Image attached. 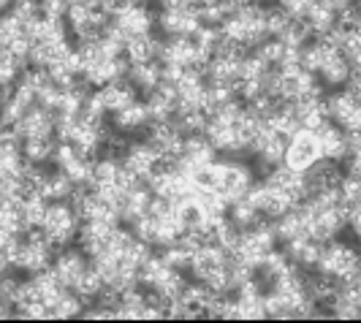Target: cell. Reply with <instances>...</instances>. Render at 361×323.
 Segmentation results:
<instances>
[{
  "label": "cell",
  "instance_id": "1",
  "mask_svg": "<svg viewBox=\"0 0 361 323\" xmlns=\"http://www.w3.org/2000/svg\"><path fill=\"white\" fill-rule=\"evenodd\" d=\"M79 228H82V217L76 215L71 201H49V209H47L41 231L47 233V239L57 250L71 248L73 242L79 239Z\"/></svg>",
  "mask_w": 361,
  "mask_h": 323
},
{
  "label": "cell",
  "instance_id": "2",
  "mask_svg": "<svg viewBox=\"0 0 361 323\" xmlns=\"http://www.w3.org/2000/svg\"><path fill=\"white\" fill-rule=\"evenodd\" d=\"M361 267V252L348 245V242H326L324 250H321V258H318V269L326 277H334L337 283H348Z\"/></svg>",
  "mask_w": 361,
  "mask_h": 323
},
{
  "label": "cell",
  "instance_id": "3",
  "mask_svg": "<svg viewBox=\"0 0 361 323\" xmlns=\"http://www.w3.org/2000/svg\"><path fill=\"white\" fill-rule=\"evenodd\" d=\"M324 158V152H321V144H318V136H315V130H310V128H299L293 136L288 139V147H286V166H290L293 171H299V174H305L310 171L315 163Z\"/></svg>",
  "mask_w": 361,
  "mask_h": 323
},
{
  "label": "cell",
  "instance_id": "4",
  "mask_svg": "<svg viewBox=\"0 0 361 323\" xmlns=\"http://www.w3.org/2000/svg\"><path fill=\"white\" fill-rule=\"evenodd\" d=\"M204 22H201L199 6H171V8H161L158 11V30L161 36H196Z\"/></svg>",
  "mask_w": 361,
  "mask_h": 323
},
{
  "label": "cell",
  "instance_id": "5",
  "mask_svg": "<svg viewBox=\"0 0 361 323\" xmlns=\"http://www.w3.org/2000/svg\"><path fill=\"white\" fill-rule=\"evenodd\" d=\"M286 147H288V139L264 123V128H261V133H258V139L253 144V155L258 166L264 169V174L269 171L271 166H280L286 161Z\"/></svg>",
  "mask_w": 361,
  "mask_h": 323
},
{
  "label": "cell",
  "instance_id": "6",
  "mask_svg": "<svg viewBox=\"0 0 361 323\" xmlns=\"http://www.w3.org/2000/svg\"><path fill=\"white\" fill-rule=\"evenodd\" d=\"M90 267H92V258L82 248H63V250H57L52 264L54 274L63 280V286L68 288L76 286L79 277L90 269Z\"/></svg>",
  "mask_w": 361,
  "mask_h": 323
},
{
  "label": "cell",
  "instance_id": "7",
  "mask_svg": "<svg viewBox=\"0 0 361 323\" xmlns=\"http://www.w3.org/2000/svg\"><path fill=\"white\" fill-rule=\"evenodd\" d=\"M123 163H126L128 169L139 177V180H149V174L158 169L163 163V155L161 150L155 147V144L149 142V139H145V142H130L126 150V158H123Z\"/></svg>",
  "mask_w": 361,
  "mask_h": 323
},
{
  "label": "cell",
  "instance_id": "8",
  "mask_svg": "<svg viewBox=\"0 0 361 323\" xmlns=\"http://www.w3.org/2000/svg\"><path fill=\"white\" fill-rule=\"evenodd\" d=\"M114 25L126 33V38L149 36L158 30V14L149 6H130L120 17H114Z\"/></svg>",
  "mask_w": 361,
  "mask_h": 323
},
{
  "label": "cell",
  "instance_id": "9",
  "mask_svg": "<svg viewBox=\"0 0 361 323\" xmlns=\"http://www.w3.org/2000/svg\"><path fill=\"white\" fill-rule=\"evenodd\" d=\"M318 136V144H321V152H324L326 161H334V163H343L348 161L350 155V147H348V133L343 128L337 126L334 120H329L326 126H321L315 130Z\"/></svg>",
  "mask_w": 361,
  "mask_h": 323
},
{
  "label": "cell",
  "instance_id": "10",
  "mask_svg": "<svg viewBox=\"0 0 361 323\" xmlns=\"http://www.w3.org/2000/svg\"><path fill=\"white\" fill-rule=\"evenodd\" d=\"M22 133V139H44V136H54V128H57V117L54 111L44 106H33L17 126H14Z\"/></svg>",
  "mask_w": 361,
  "mask_h": 323
},
{
  "label": "cell",
  "instance_id": "11",
  "mask_svg": "<svg viewBox=\"0 0 361 323\" xmlns=\"http://www.w3.org/2000/svg\"><path fill=\"white\" fill-rule=\"evenodd\" d=\"M111 126L120 133H142L147 128L152 126V114H149V106L147 101H133L130 106L120 109L114 117H111Z\"/></svg>",
  "mask_w": 361,
  "mask_h": 323
},
{
  "label": "cell",
  "instance_id": "12",
  "mask_svg": "<svg viewBox=\"0 0 361 323\" xmlns=\"http://www.w3.org/2000/svg\"><path fill=\"white\" fill-rule=\"evenodd\" d=\"M283 250L288 252V258L296 264V267H302L305 272H315L318 269V258H321L324 245L315 242V239H310V236H302V239H290V242H286Z\"/></svg>",
  "mask_w": 361,
  "mask_h": 323
},
{
  "label": "cell",
  "instance_id": "13",
  "mask_svg": "<svg viewBox=\"0 0 361 323\" xmlns=\"http://www.w3.org/2000/svg\"><path fill=\"white\" fill-rule=\"evenodd\" d=\"M101 98L111 114H117L120 109L130 106L133 101H139V90L130 85V79H117V82H109L106 87H101Z\"/></svg>",
  "mask_w": 361,
  "mask_h": 323
},
{
  "label": "cell",
  "instance_id": "14",
  "mask_svg": "<svg viewBox=\"0 0 361 323\" xmlns=\"http://www.w3.org/2000/svg\"><path fill=\"white\" fill-rule=\"evenodd\" d=\"M128 79H130V85L136 87L139 92H149L158 90V85L163 82V66L161 60H152V63H139V66H130V71H128Z\"/></svg>",
  "mask_w": 361,
  "mask_h": 323
},
{
  "label": "cell",
  "instance_id": "15",
  "mask_svg": "<svg viewBox=\"0 0 361 323\" xmlns=\"http://www.w3.org/2000/svg\"><path fill=\"white\" fill-rule=\"evenodd\" d=\"M161 38L163 36H133L128 38L126 44V57L130 60V66H139V63H152L158 60V49H161Z\"/></svg>",
  "mask_w": 361,
  "mask_h": 323
},
{
  "label": "cell",
  "instance_id": "16",
  "mask_svg": "<svg viewBox=\"0 0 361 323\" xmlns=\"http://www.w3.org/2000/svg\"><path fill=\"white\" fill-rule=\"evenodd\" d=\"M350 71H353L350 60H348L343 52H337L334 57H329V63H326L324 68L318 71V79L324 82L326 87H337V90H340V87H345V85H348Z\"/></svg>",
  "mask_w": 361,
  "mask_h": 323
},
{
  "label": "cell",
  "instance_id": "17",
  "mask_svg": "<svg viewBox=\"0 0 361 323\" xmlns=\"http://www.w3.org/2000/svg\"><path fill=\"white\" fill-rule=\"evenodd\" d=\"M73 190H76V185H73V180L63 169L47 171V180L41 185V196L47 198V201H68Z\"/></svg>",
  "mask_w": 361,
  "mask_h": 323
},
{
  "label": "cell",
  "instance_id": "18",
  "mask_svg": "<svg viewBox=\"0 0 361 323\" xmlns=\"http://www.w3.org/2000/svg\"><path fill=\"white\" fill-rule=\"evenodd\" d=\"M305 22L310 25L312 36L321 38V36H326L329 30H334V28H337V11H334V8H329L324 0H315V6L307 11Z\"/></svg>",
  "mask_w": 361,
  "mask_h": 323
},
{
  "label": "cell",
  "instance_id": "19",
  "mask_svg": "<svg viewBox=\"0 0 361 323\" xmlns=\"http://www.w3.org/2000/svg\"><path fill=\"white\" fill-rule=\"evenodd\" d=\"M337 52H340V49L329 47L324 38H315L312 44H307V47L302 49V68L310 73H318L326 63H329V57H334Z\"/></svg>",
  "mask_w": 361,
  "mask_h": 323
},
{
  "label": "cell",
  "instance_id": "20",
  "mask_svg": "<svg viewBox=\"0 0 361 323\" xmlns=\"http://www.w3.org/2000/svg\"><path fill=\"white\" fill-rule=\"evenodd\" d=\"M57 136H44V139H25L22 144V152L27 163H36V166H44V163H52L54 150H57Z\"/></svg>",
  "mask_w": 361,
  "mask_h": 323
},
{
  "label": "cell",
  "instance_id": "21",
  "mask_svg": "<svg viewBox=\"0 0 361 323\" xmlns=\"http://www.w3.org/2000/svg\"><path fill=\"white\" fill-rule=\"evenodd\" d=\"M228 220L234 223L236 228H242V231H250L255 228L261 220H267V217L261 215L258 209H255L253 204L247 201V198H242V201H234L231 207H228Z\"/></svg>",
  "mask_w": 361,
  "mask_h": 323
},
{
  "label": "cell",
  "instance_id": "22",
  "mask_svg": "<svg viewBox=\"0 0 361 323\" xmlns=\"http://www.w3.org/2000/svg\"><path fill=\"white\" fill-rule=\"evenodd\" d=\"M87 302L73 291V288H66L63 296L57 299V305L52 307V318H60V321H68V318H82Z\"/></svg>",
  "mask_w": 361,
  "mask_h": 323
},
{
  "label": "cell",
  "instance_id": "23",
  "mask_svg": "<svg viewBox=\"0 0 361 323\" xmlns=\"http://www.w3.org/2000/svg\"><path fill=\"white\" fill-rule=\"evenodd\" d=\"M104 288H106V280L98 274L95 267H90V269L79 277V283L73 286V291H76L87 305H92V302H98V296L104 293Z\"/></svg>",
  "mask_w": 361,
  "mask_h": 323
},
{
  "label": "cell",
  "instance_id": "24",
  "mask_svg": "<svg viewBox=\"0 0 361 323\" xmlns=\"http://www.w3.org/2000/svg\"><path fill=\"white\" fill-rule=\"evenodd\" d=\"M147 293H142V288H128L123 291V299L117 307V318H142L145 315Z\"/></svg>",
  "mask_w": 361,
  "mask_h": 323
},
{
  "label": "cell",
  "instance_id": "25",
  "mask_svg": "<svg viewBox=\"0 0 361 323\" xmlns=\"http://www.w3.org/2000/svg\"><path fill=\"white\" fill-rule=\"evenodd\" d=\"M253 52L258 54V57H261V60H264L269 68H277V66L283 63V57L288 54V47H286L280 38H267L261 47H255Z\"/></svg>",
  "mask_w": 361,
  "mask_h": 323
},
{
  "label": "cell",
  "instance_id": "26",
  "mask_svg": "<svg viewBox=\"0 0 361 323\" xmlns=\"http://www.w3.org/2000/svg\"><path fill=\"white\" fill-rule=\"evenodd\" d=\"M163 261L177 272H190V264H193V252H188L182 245H169V248H161Z\"/></svg>",
  "mask_w": 361,
  "mask_h": 323
},
{
  "label": "cell",
  "instance_id": "27",
  "mask_svg": "<svg viewBox=\"0 0 361 323\" xmlns=\"http://www.w3.org/2000/svg\"><path fill=\"white\" fill-rule=\"evenodd\" d=\"M290 22H293V17H290L286 8H280V6H267V33H269L271 38L283 36Z\"/></svg>",
  "mask_w": 361,
  "mask_h": 323
},
{
  "label": "cell",
  "instance_id": "28",
  "mask_svg": "<svg viewBox=\"0 0 361 323\" xmlns=\"http://www.w3.org/2000/svg\"><path fill=\"white\" fill-rule=\"evenodd\" d=\"M340 196H343V204L353 212L361 207V177H353V174H345L343 182H340Z\"/></svg>",
  "mask_w": 361,
  "mask_h": 323
},
{
  "label": "cell",
  "instance_id": "29",
  "mask_svg": "<svg viewBox=\"0 0 361 323\" xmlns=\"http://www.w3.org/2000/svg\"><path fill=\"white\" fill-rule=\"evenodd\" d=\"M343 54L350 60V66H353V68H361V28L345 30Z\"/></svg>",
  "mask_w": 361,
  "mask_h": 323
},
{
  "label": "cell",
  "instance_id": "30",
  "mask_svg": "<svg viewBox=\"0 0 361 323\" xmlns=\"http://www.w3.org/2000/svg\"><path fill=\"white\" fill-rule=\"evenodd\" d=\"M277 6L286 8L293 19H305L310 8L315 6V0H277Z\"/></svg>",
  "mask_w": 361,
  "mask_h": 323
},
{
  "label": "cell",
  "instance_id": "31",
  "mask_svg": "<svg viewBox=\"0 0 361 323\" xmlns=\"http://www.w3.org/2000/svg\"><path fill=\"white\" fill-rule=\"evenodd\" d=\"M101 6H104V11L109 17H120L130 6H136V0H101Z\"/></svg>",
  "mask_w": 361,
  "mask_h": 323
},
{
  "label": "cell",
  "instance_id": "32",
  "mask_svg": "<svg viewBox=\"0 0 361 323\" xmlns=\"http://www.w3.org/2000/svg\"><path fill=\"white\" fill-rule=\"evenodd\" d=\"M345 90L350 92L356 101H361V68H353V71H350V79H348Z\"/></svg>",
  "mask_w": 361,
  "mask_h": 323
},
{
  "label": "cell",
  "instance_id": "33",
  "mask_svg": "<svg viewBox=\"0 0 361 323\" xmlns=\"http://www.w3.org/2000/svg\"><path fill=\"white\" fill-rule=\"evenodd\" d=\"M345 174L361 177V152L359 155H348V171H345Z\"/></svg>",
  "mask_w": 361,
  "mask_h": 323
},
{
  "label": "cell",
  "instance_id": "34",
  "mask_svg": "<svg viewBox=\"0 0 361 323\" xmlns=\"http://www.w3.org/2000/svg\"><path fill=\"white\" fill-rule=\"evenodd\" d=\"M329 8H334V11H343V8H348V6H353L356 0H324Z\"/></svg>",
  "mask_w": 361,
  "mask_h": 323
}]
</instances>
